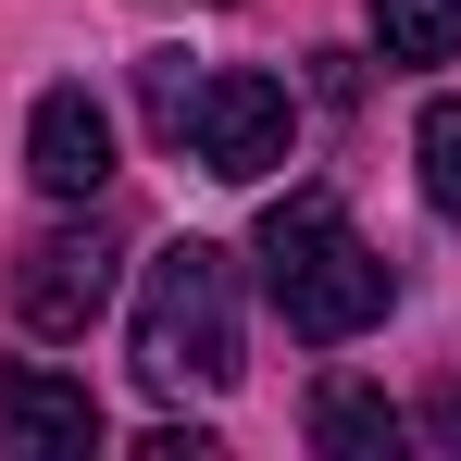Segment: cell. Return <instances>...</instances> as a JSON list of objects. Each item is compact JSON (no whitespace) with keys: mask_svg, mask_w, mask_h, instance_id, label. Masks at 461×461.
<instances>
[{"mask_svg":"<svg viewBox=\"0 0 461 461\" xmlns=\"http://www.w3.org/2000/svg\"><path fill=\"white\" fill-rule=\"evenodd\" d=\"M25 175H38L50 200H100V187H113V113H100L87 87H50V100L25 113Z\"/></svg>","mask_w":461,"mask_h":461,"instance_id":"cell-5","label":"cell"},{"mask_svg":"<svg viewBox=\"0 0 461 461\" xmlns=\"http://www.w3.org/2000/svg\"><path fill=\"white\" fill-rule=\"evenodd\" d=\"M113 275H125V249H113L100 212L25 237V249H13V324H25V337H87V324L113 312Z\"/></svg>","mask_w":461,"mask_h":461,"instance_id":"cell-3","label":"cell"},{"mask_svg":"<svg viewBox=\"0 0 461 461\" xmlns=\"http://www.w3.org/2000/svg\"><path fill=\"white\" fill-rule=\"evenodd\" d=\"M411 150H424V200L461 225V100H424V125H411Z\"/></svg>","mask_w":461,"mask_h":461,"instance_id":"cell-9","label":"cell"},{"mask_svg":"<svg viewBox=\"0 0 461 461\" xmlns=\"http://www.w3.org/2000/svg\"><path fill=\"white\" fill-rule=\"evenodd\" d=\"M0 437L38 461H87L100 449V399L76 375H38V362H0Z\"/></svg>","mask_w":461,"mask_h":461,"instance_id":"cell-6","label":"cell"},{"mask_svg":"<svg viewBox=\"0 0 461 461\" xmlns=\"http://www.w3.org/2000/svg\"><path fill=\"white\" fill-rule=\"evenodd\" d=\"M375 50L386 63H449L461 50V0H375Z\"/></svg>","mask_w":461,"mask_h":461,"instance_id":"cell-8","label":"cell"},{"mask_svg":"<svg viewBox=\"0 0 461 461\" xmlns=\"http://www.w3.org/2000/svg\"><path fill=\"white\" fill-rule=\"evenodd\" d=\"M262 287H275V312H287V337H312V349H337V337L386 324V300H399L386 249L349 225L324 187H300V200L262 212Z\"/></svg>","mask_w":461,"mask_h":461,"instance_id":"cell-1","label":"cell"},{"mask_svg":"<svg viewBox=\"0 0 461 461\" xmlns=\"http://www.w3.org/2000/svg\"><path fill=\"white\" fill-rule=\"evenodd\" d=\"M424 437H437V449H461V386H437V399H424Z\"/></svg>","mask_w":461,"mask_h":461,"instance_id":"cell-11","label":"cell"},{"mask_svg":"<svg viewBox=\"0 0 461 461\" xmlns=\"http://www.w3.org/2000/svg\"><path fill=\"white\" fill-rule=\"evenodd\" d=\"M138 449H150V461H212V437H200V424H150Z\"/></svg>","mask_w":461,"mask_h":461,"instance_id":"cell-10","label":"cell"},{"mask_svg":"<svg viewBox=\"0 0 461 461\" xmlns=\"http://www.w3.org/2000/svg\"><path fill=\"white\" fill-rule=\"evenodd\" d=\"M300 424H312V449H324V461H399V437H411V424L386 411V386H362V375H324Z\"/></svg>","mask_w":461,"mask_h":461,"instance_id":"cell-7","label":"cell"},{"mask_svg":"<svg viewBox=\"0 0 461 461\" xmlns=\"http://www.w3.org/2000/svg\"><path fill=\"white\" fill-rule=\"evenodd\" d=\"M138 375H150L162 399L237 386V249L175 237L150 275H138Z\"/></svg>","mask_w":461,"mask_h":461,"instance_id":"cell-2","label":"cell"},{"mask_svg":"<svg viewBox=\"0 0 461 461\" xmlns=\"http://www.w3.org/2000/svg\"><path fill=\"white\" fill-rule=\"evenodd\" d=\"M287 138H300V113H287L275 76H200V113H187V162H200V175L262 187V175L287 162Z\"/></svg>","mask_w":461,"mask_h":461,"instance_id":"cell-4","label":"cell"}]
</instances>
